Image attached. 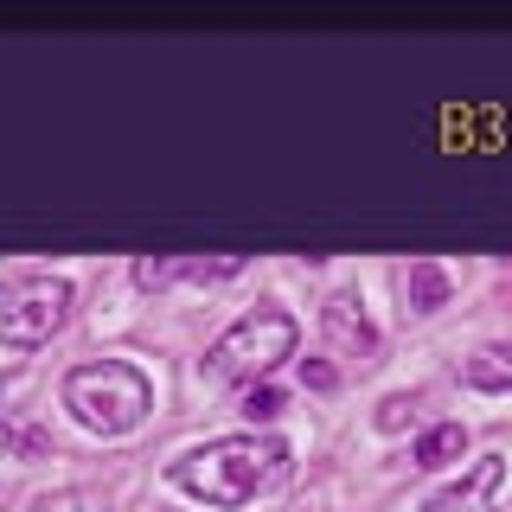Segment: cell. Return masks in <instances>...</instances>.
<instances>
[{"instance_id": "cell-13", "label": "cell", "mask_w": 512, "mask_h": 512, "mask_svg": "<svg viewBox=\"0 0 512 512\" xmlns=\"http://www.w3.org/2000/svg\"><path fill=\"white\" fill-rule=\"evenodd\" d=\"M301 384H308V391H340V372H333L327 359H301Z\"/></svg>"}, {"instance_id": "cell-3", "label": "cell", "mask_w": 512, "mask_h": 512, "mask_svg": "<svg viewBox=\"0 0 512 512\" xmlns=\"http://www.w3.org/2000/svg\"><path fill=\"white\" fill-rule=\"evenodd\" d=\"M295 340H301L295 314H282V308H250L244 320H231V327H224L218 340L205 346V384H244V378L256 384L269 365L295 359Z\"/></svg>"}, {"instance_id": "cell-4", "label": "cell", "mask_w": 512, "mask_h": 512, "mask_svg": "<svg viewBox=\"0 0 512 512\" xmlns=\"http://www.w3.org/2000/svg\"><path fill=\"white\" fill-rule=\"evenodd\" d=\"M64 314H71V282L64 276H32L20 295L0 308V340L32 352V346H45L64 327Z\"/></svg>"}, {"instance_id": "cell-11", "label": "cell", "mask_w": 512, "mask_h": 512, "mask_svg": "<svg viewBox=\"0 0 512 512\" xmlns=\"http://www.w3.org/2000/svg\"><path fill=\"white\" fill-rule=\"evenodd\" d=\"M0 448H7L13 461H39V455H52V436H45V429H7Z\"/></svg>"}, {"instance_id": "cell-2", "label": "cell", "mask_w": 512, "mask_h": 512, "mask_svg": "<svg viewBox=\"0 0 512 512\" xmlns=\"http://www.w3.org/2000/svg\"><path fill=\"white\" fill-rule=\"evenodd\" d=\"M148 404H154V384L128 359H90V365H77V372L64 378V410H71L84 429H96V436L135 429L141 416H148Z\"/></svg>"}, {"instance_id": "cell-14", "label": "cell", "mask_w": 512, "mask_h": 512, "mask_svg": "<svg viewBox=\"0 0 512 512\" xmlns=\"http://www.w3.org/2000/svg\"><path fill=\"white\" fill-rule=\"evenodd\" d=\"M410 410H416V397H404V391L384 397V404H378V429H404V423H410Z\"/></svg>"}, {"instance_id": "cell-6", "label": "cell", "mask_w": 512, "mask_h": 512, "mask_svg": "<svg viewBox=\"0 0 512 512\" xmlns=\"http://www.w3.org/2000/svg\"><path fill=\"white\" fill-rule=\"evenodd\" d=\"M320 333H327V346L333 352H346V359H372L378 352V327H372V314H365V301L359 295H327L320 301Z\"/></svg>"}, {"instance_id": "cell-1", "label": "cell", "mask_w": 512, "mask_h": 512, "mask_svg": "<svg viewBox=\"0 0 512 512\" xmlns=\"http://www.w3.org/2000/svg\"><path fill=\"white\" fill-rule=\"evenodd\" d=\"M288 474V442L282 436H218L205 448H186V455L167 461V480L199 506L237 512L250 500H263L269 487H282Z\"/></svg>"}, {"instance_id": "cell-9", "label": "cell", "mask_w": 512, "mask_h": 512, "mask_svg": "<svg viewBox=\"0 0 512 512\" xmlns=\"http://www.w3.org/2000/svg\"><path fill=\"white\" fill-rule=\"evenodd\" d=\"M461 384L468 391H512V340H487L461 359Z\"/></svg>"}, {"instance_id": "cell-12", "label": "cell", "mask_w": 512, "mask_h": 512, "mask_svg": "<svg viewBox=\"0 0 512 512\" xmlns=\"http://www.w3.org/2000/svg\"><path fill=\"white\" fill-rule=\"evenodd\" d=\"M237 410H244L250 423H263V416H276V410H282V391H276V384H250V391H244V404H237Z\"/></svg>"}, {"instance_id": "cell-7", "label": "cell", "mask_w": 512, "mask_h": 512, "mask_svg": "<svg viewBox=\"0 0 512 512\" xmlns=\"http://www.w3.org/2000/svg\"><path fill=\"white\" fill-rule=\"evenodd\" d=\"M237 269H244V256H135V288L160 295L173 282H218Z\"/></svg>"}, {"instance_id": "cell-8", "label": "cell", "mask_w": 512, "mask_h": 512, "mask_svg": "<svg viewBox=\"0 0 512 512\" xmlns=\"http://www.w3.org/2000/svg\"><path fill=\"white\" fill-rule=\"evenodd\" d=\"M448 295H455V276H448L436 256H410V269H404L410 314H436V308H448Z\"/></svg>"}, {"instance_id": "cell-5", "label": "cell", "mask_w": 512, "mask_h": 512, "mask_svg": "<svg viewBox=\"0 0 512 512\" xmlns=\"http://www.w3.org/2000/svg\"><path fill=\"white\" fill-rule=\"evenodd\" d=\"M500 487H506V455H480L461 480H448L442 493H429L423 512H493Z\"/></svg>"}, {"instance_id": "cell-10", "label": "cell", "mask_w": 512, "mask_h": 512, "mask_svg": "<svg viewBox=\"0 0 512 512\" xmlns=\"http://www.w3.org/2000/svg\"><path fill=\"white\" fill-rule=\"evenodd\" d=\"M461 455H468V429L461 423H429L410 448L416 468H448V461H461Z\"/></svg>"}]
</instances>
